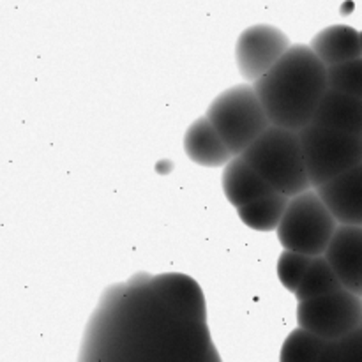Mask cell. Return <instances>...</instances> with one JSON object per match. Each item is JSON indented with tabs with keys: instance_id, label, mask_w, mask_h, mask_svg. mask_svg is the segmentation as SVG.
I'll return each instance as SVG.
<instances>
[{
	"instance_id": "1",
	"label": "cell",
	"mask_w": 362,
	"mask_h": 362,
	"mask_svg": "<svg viewBox=\"0 0 362 362\" xmlns=\"http://www.w3.org/2000/svg\"><path fill=\"white\" fill-rule=\"evenodd\" d=\"M78 362H221L200 285L180 272H140L106 288Z\"/></svg>"
},
{
	"instance_id": "2",
	"label": "cell",
	"mask_w": 362,
	"mask_h": 362,
	"mask_svg": "<svg viewBox=\"0 0 362 362\" xmlns=\"http://www.w3.org/2000/svg\"><path fill=\"white\" fill-rule=\"evenodd\" d=\"M253 87L272 126L299 133L313 122L318 105L329 90L327 67L311 46L293 45Z\"/></svg>"
},
{
	"instance_id": "3",
	"label": "cell",
	"mask_w": 362,
	"mask_h": 362,
	"mask_svg": "<svg viewBox=\"0 0 362 362\" xmlns=\"http://www.w3.org/2000/svg\"><path fill=\"white\" fill-rule=\"evenodd\" d=\"M243 158L276 193L293 198L313 189L296 131L271 126Z\"/></svg>"
},
{
	"instance_id": "4",
	"label": "cell",
	"mask_w": 362,
	"mask_h": 362,
	"mask_svg": "<svg viewBox=\"0 0 362 362\" xmlns=\"http://www.w3.org/2000/svg\"><path fill=\"white\" fill-rule=\"evenodd\" d=\"M209 122L233 154L243 156L272 126L257 90L251 85H237L221 92L207 110Z\"/></svg>"
},
{
	"instance_id": "5",
	"label": "cell",
	"mask_w": 362,
	"mask_h": 362,
	"mask_svg": "<svg viewBox=\"0 0 362 362\" xmlns=\"http://www.w3.org/2000/svg\"><path fill=\"white\" fill-rule=\"evenodd\" d=\"M338 226L339 223L317 189H310L290 198L288 209L276 232L283 250L315 258L325 255Z\"/></svg>"
},
{
	"instance_id": "6",
	"label": "cell",
	"mask_w": 362,
	"mask_h": 362,
	"mask_svg": "<svg viewBox=\"0 0 362 362\" xmlns=\"http://www.w3.org/2000/svg\"><path fill=\"white\" fill-rule=\"evenodd\" d=\"M311 187L318 189L362 163V138L310 124L299 131Z\"/></svg>"
},
{
	"instance_id": "7",
	"label": "cell",
	"mask_w": 362,
	"mask_h": 362,
	"mask_svg": "<svg viewBox=\"0 0 362 362\" xmlns=\"http://www.w3.org/2000/svg\"><path fill=\"white\" fill-rule=\"evenodd\" d=\"M297 324L324 341H339L362 325V297L349 290L299 303Z\"/></svg>"
},
{
	"instance_id": "8",
	"label": "cell",
	"mask_w": 362,
	"mask_h": 362,
	"mask_svg": "<svg viewBox=\"0 0 362 362\" xmlns=\"http://www.w3.org/2000/svg\"><path fill=\"white\" fill-rule=\"evenodd\" d=\"M292 48L290 39L272 25H253L237 39L235 59L239 73L250 83L264 78Z\"/></svg>"
},
{
	"instance_id": "9",
	"label": "cell",
	"mask_w": 362,
	"mask_h": 362,
	"mask_svg": "<svg viewBox=\"0 0 362 362\" xmlns=\"http://www.w3.org/2000/svg\"><path fill=\"white\" fill-rule=\"evenodd\" d=\"M343 288L362 297V226L339 225L325 251Z\"/></svg>"
},
{
	"instance_id": "10",
	"label": "cell",
	"mask_w": 362,
	"mask_h": 362,
	"mask_svg": "<svg viewBox=\"0 0 362 362\" xmlns=\"http://www.w3.org/2000/svg\"><path fill=\"white\" fill-rule=\"evenodd\" d=\"M339 225L362 226V163L317 189Z\"/></svg>"
},
{
	"instance_id": "11",
	"label": "cell",
	"mask_w": 362,
	"mask_h": 362,
	"mask_svg": "<svg viewBox=\"0 0 362 362\" xmlns=\"http://www.w3.org/2000/svg\"><path fill=\"white\" fill-rule=\"evenodd\" d=\"M311 124L362 138V99L329 88Z\"/></svg>"
},
{
	"instance_id": "12",
	"label": "cell",
	"mask_w": 362,
	"mask_h": 362,
	"mask_svg": "<svg viewBox=\"0 0 362 362\" xmlns=\"http://www.w3.org/2000/svg\"><path fill=\"white\" fill-rule=\"evenodd\" d=\"M223 191L233 207L240 209L267 194L274 193L272 187L251 168L250 163L237 156L223 170Z\"/></svg>"
},
{
	"instance_id": "13",
	"label": "cell",
	"mask_w": 362,
	"mask_h": 362,
	"mask_svg": "<svg viewBox=\"0 0 362 362\" xmlns=\"http://www.w3.org/2000/svg\"><path fill=\"white\" fill-rule=\"evenodd\" d=\"M184 151L191 161L202 166H226L233 159V154L207 117L194 120L186 131Z\"/></svg>"
},
{
	"instance_id": "14",
	"label": "cell",
	"mask_w": 362,
	"mask_h": 362,
	"mask_svg": "<svg viewBox=\"0 0 362 362\" xmlns=\"http://www.w3.org/2000/svg\"><path fill=\"white\" fill-rule=\"evenodd\" d=\"M310 46L329 69L349 60L361 59V32L349 25H332L318 32Z\"/></svg>"
},
{
	"instance_id": "15",
	"label": "cell",
	"mask_w": 362,
	"mask_h": 362,
	"mask_svg": "<svg viewBox=\"0 0 362 362\" xmlns=\"http://www.w3.org/2000/svg\"><path fill=\"white\" fill-rule=\"evenodd\" d=\"M290 198L281 193H271L246 207L237 209L239 218L247 228L257 230V232H272L278 230L281 225L283 216L288 209Z\"/></svg>"
},
{
	"instance_id": "16",
	"label": "cell",
	"mask_w": 362,
	"mask_h": 362,
	"mask_svg": "<svg viewBox=\"0 0 362 362\" xmlns=\"http://www.w3.org/2000/svg\"><path fill=\"white\" fill-rule=\"evenodd\" d=\"M339 290L345 288H343L338 274L331 267L325 255H322V257L313 258L303 283H300L293 296H296L297 303H306V300L318 299V297L331 296V293L339 292Z\"/></svg>"
},
{
	"instance_id": "17",
	"label": "cell",
	"mask_w": 362,
	"mask_h": 362,
	"mask_svg": "<svg viewBox=\"0 0 362 362\" xmlns=\"http://www.w3.org/2000/svg\"><path fill=\"white\" fill-rule=\"evenodd\" d=\"M325 346L327 341L299 327L290 332L283 343L279 362H317Z\"/></svg>"
},
{
	"instance_id": "18",
	"label": "cell",
	"mask_w": 362,
	"mask_h": 362,
	"mask_svg": "<svg viewBox=\"0 0 362 362\" xmlns=\"http://www.w3.org/2000/svg\"><path fill=\"white\" fill-rule=\"evenodd\" d=\"M329 88L362 99V57L329 67Z\"/></svg>"
},
{
	"instance_id": "19",
	"label": "cell",
	"mask_w": 362,
	"mask_h": 362,
	"mask_svg": "<svg viewBox=\"0 0 362 362\" xmlns=\"http://www.w3.org/2000/svg\"><path fill=\"white\" fill-rule=\"evenodd\" d=\"M313 258L306 255L293 253V251H283L278 258V278L281 285L288 292L296 293L299 285L303 283L308 269H310Z\"/></svg>"
},
{
	"instance_id": "20",
	"label": "cell",
	"mask_w": 362,
	"mask_h": 362,
	"mask_svg": "<svg viewBox=\"0 0 362 362\" xmlns=\"http://www.w3.org/2000/svg\"><path fill=\"white\" fill-rule=\"evenodd\" d=\"M339 362H362V329L336 341Z\"/></svg>"
},
{
	"instance_id": "21",
	"label": "cell",
	"mask_w": 362,
	"mask_h": 362,
	"mask_svg": "<svg viewBox=\"0 0 362 362\" xmlns=\"http://www.w3.org/2000/svg\"><path fill=\"white\" fill-rule=\"evenodd\" d=\"M317 362H339L338 349H336V341L327 343V346H325V350L322 352V356L318 357Z\"/></svg>"
},
{
	"instance_id": "22",
	"label": "cell",
	"mask_w": 362,
	"mask_h": 362,
	"mask_svg": "<svg viewBox=\"0 0 362 362\" xmlns=\"http://www.w3.org/2000/svg\"><path fill=\"white\" fill-rule=\"evenodd\" d=\"M361 57H362V32H361Z\"/></svg>"
},
{
	"instance_id": "23",
	"label": "cell",
	"mask_w": 362,
	"mask_h": 362,
	"mask_svg": "<svg viewBox=\"0 0 362 362\" xmlns=\"http://www.w3.org/2000/svg\"><path fill=\"white\" fill-rule=\"evenodd\" d=\"M361 329H362V325H361Z\"/></svg>"
}]
</instances>
